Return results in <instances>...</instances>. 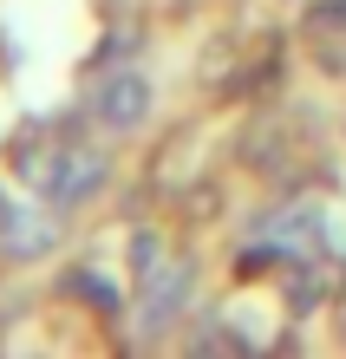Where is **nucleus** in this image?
I'll return each mask as SVG.
<instances>
[{"instance_id":"obj_1","label":"nucleus","mask_w":346,"mask_h":359,"mask_svg":"<svg viewBox=\"0 0 346 359\" xmlns=\"http://www.w3.org/2000/svg\"><path fill=\"white\" fill-rule=\"evenodd\" d=\"M92 118L112 131H138L150 118V79L144 72H105L92 86Z\"/></svg>"},{"instance_id":"obj_2","label":"nucleus","mask_w":346,"mask_h":359,"mask_svg":"<svg viewBox=\"0 0 346 359\" xmlns=\"http://www.w3.org/2000/svg\"><path fill=\"white\" fill-rule=\"evenodd\" d=\"M189 301V268L183 262H157L144 274V307H138V327L144 333H170L177 327V313Z\"/></svg>"},{"instance_id":"obj_3","label":"nucleus","mask_w":346,"mask_h":359,"mask_svg":"<svg viewBox=\"0 0 346 359\" xmlns=\"http://www.w3.org/2000/svg\"><path fill=\"white\" fill-rule=\"evenodd\" d=\"M98 183H105V157L98 151H59V170L46 183V196L53 203H85Z\"/></svg>"},{"instance_id":"obj_4","label":"nucleus","mask_w":346,"mask_h":359,"mask_svg":"<svg viewBox=\"0 0 346 359\" xmlns=\"http://www.w3.org/2000/svg\"><path fill=\"white\" fill-rule=\"evenodd\" d=\"M0 229H7V248H13L20 262L39 255V248H53V222L39 216L33 203H7V209H0Z\"/></svg>"},{"instance_id":"obj_5","label":"nucleus","mask_w":346,"mask_h":359,"mask_svg":"<svg viewBox=\"0 0 346 359\" xmlns=\"http://www.w3.org/2000/svg\"><path fill=\"white\" fill-rule=\"evenodd\" d=\"M157 262H164V255H157V236H150V229H144V236L131 242V268H138V274H150Z\"/></svg>"},{"instance_id":"obj_6","label":"nucleus","mask_w":346,"mask_h":359,"mask_svg":"<svg viewBox=\"0 0 346 359\" xmlns=\"http://www.w3.org/2000/svg\"><path fill=\"white\" fill-rule=\"evenodd\" d=\"M72 287H79V294H92L98 307H118V294H112V281H98V274H72Z\"/></svg>"}]
</instances>
